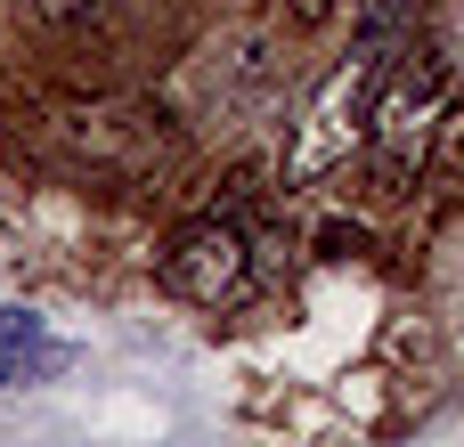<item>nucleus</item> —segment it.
Instances as JSON below:
<instances>
[{
  "instance_id": "f257e3e1",
  "label": "nucleus",
  "mask_w": 464,
  "mask_h": 447,
  "mask_svg": "<svg viewBox=\"0 0 464 447\" xmlns=\"http://www.w3.org/2000/svg\"><path fill=\"white\" fill-rule=\"evenodd\" d=\"M383 73H392V57H383L375 41H367L351 65L326 73V90L310 98V114H302V130H294V147H285V187H318L326 171H343V163L367 147V114H375Z\"/></svg>"
},
{
  "instance_id": "f03ea898",
  "label": "nucleus",
  "mask_w": 464,
  "mask_h": 447,
  "mask_svg": "<svg viewBox=\"0 0 464 447\" xmlns=\"http://www.w3.org/2000/svg\"><path fill=\"white\" fill-rule=\"evenodd\" d=\"M163 293L188 301V309H228L253 293V244L237 220H188L171 244H163Z\"/></svg>"
},
{
  "instance_id": "7ed1b4c3",
  "label": "nucleus",
  "mask_w": 464,
  "mask_h": 447,
  "mask_svg": "<svg viewBox=\"0 0 464 447\" xmlns=\"http://www.w3.org/2000/svg\"><path fill=\"white\" fill-rule=\"evenodd\" d=\"M8 383H33V358H24V350H8V342H0V391H8Z\"/></svg>"
},
{
  "instance_id": "20e7f679",
  "label": "nucleus",
  "mask_w": 464,
  "mask_h": 447,
  "mask_svg": "<svg viewBox=\"0 0 464 447\" xmlns=\"http://www.w3.org/2000/svg\"><path fill=\"white\" fill-rule=\"evenodd\" d=\"M285 8H294V24H326V16H334L343 0H285Z\"/></svg>"
}]
</instances>
